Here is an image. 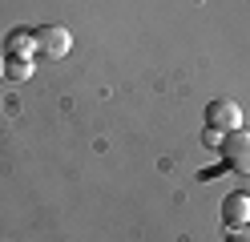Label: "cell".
Wrapping results in <instances>:
<instances>
[{"mask_svg":"<svg viewBox=\"0 0 250 242\" xmlns=\"http://www.w3.org/2000/svg\"><path fill=\"white\" fill-rule=\"evenodd\" d=\"M226 242H250V230L246 226H234V230L226 234Z\"/></svg>","mask_w":250,"mask_h":242,"instance_id":"obj_7","label":"cell"},{"mask_svg":"<svg viewBox=\"0 0 250 242\" xmlns=\"http://www.w3.org/2000/svg\"><path fill=\"white\" fill-rule=\"evenodd\" d=\"M33 41H37V53L49 57V61H61V57L73 48V37H69L65 24H41V28L33 32Z\"/></svg>","mask_w":250,"mask_h":242,"instance_id":"obj_1","label":"cell"},{"mask_svg":"<svg viewBox=\"0 0 250 242\" xmlns=\"http://www.w3.org/2000/svg\"><path fill=\"white\" fill-rule=\"evenodd\" d=\"M222 161L234 174H250V129H234V133L222 137Z\"/></svg>","mask_w":250,"mask_h":242,"instance_id":"obj_2","label":"cell"},{"mask_svg":"<svg viewBox=\"0 0 250 242\" xmlns=\"http://www.w3.org/2000/svg\"><path fill=\"white\" fill-rule=\"evenodd\" d=\"M222 137H226V133H218V129H210V125H206V133H202L206 145H222Z\"/></svg>","mask_w":250,"mask_h":242,"instance_id":"obj_8","label":"cell"},{"mask_svg":"<svg viewBox=\"0 0 250 242\" xmlns=\"http://www.w3.org/2000/svg\"><path fill=\"white\" fill-rule=\"evenodd\" d=\"M0 77H4V57H0Z\"/></svg>","mask_w":250,"mask_h":242,"instance_id":"obj_9","label":"cell"},{"mask_svg":"<svg viewBox=\"0 0 250 242\" xmlns=\"http://www.w3.org/2000/svg\"><path fill=\"white\" fill-rule=\"evenodd\" d=\"M222 222L230 226V230L234 226H250V198L242 190H234V194L222 198Z\"/></svg>","mask_w":250,"mask_h":242,"instance_id":"obj_4","label":"cell"},{"mask_svg":"<svg viewBox=\"0 0 250 242\" xmlns=\"http://www.w3.org/2000/svg\"><path fill=\"white\" fill-rule=\"evenodd\" d=\"M4 77H12V81H28V77H33V57L4 53Z\"/></svg>","mask_w":250,"mask_h":242,"instance_id":"obj_6","label":"cell"},{"mask_svg":"<svg viewBox=\"0 0 250 242\" xmlns=\"http://www.w3.org/2000/svg\"><path fill=\"white\" fill-rule=\"evenodd\" d=\"M206 125L218 129V133H234V129H242V109H238V101H230V97L210 101V105H206Z\"/></svg>","mask_w":250,"mask_h":242,"instance_id":"obj_3","label":"cell"},{"mask_svg":"<svg viewBox=\"0 0 250 242\" xmlns=\"http://www.w3.org/2000/svg\"><path fill=\"white\" fill-rule=\"evenodd\" d=\"M4 53H21V57L37 53V41H33V32H28V28H12L8 37H4Z\"/></svg>","mask_w":250,"mask_h":242,"instance_id":"obj_5","label":"cell"}]
</instances>
